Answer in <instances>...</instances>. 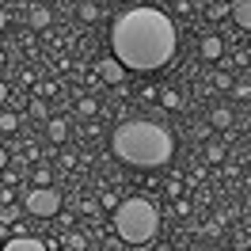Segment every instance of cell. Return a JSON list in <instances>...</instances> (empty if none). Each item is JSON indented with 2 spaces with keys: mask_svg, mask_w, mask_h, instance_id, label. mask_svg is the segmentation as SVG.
Listing matches in <instances>:
<instances>
[{
  "mask_svg": "<svg viewBox=\"0 0 251 251\" xmlns=\"http://www.w3.org/2000/svg\"><path fill=\"white\" fill-rule=\"evenodd\" d=\"M69 133H73V129H69V118H61V114H50L46 118V141L50 145H65Z\"/></svg>",
  "mask_w": 251,
  "mask_h": 251,
  "instance_id": "7",
  "label": "cell"
},
{
  "mask_svg": "<svg viewBox=\"0 0 251 251\" xmlns=\"http://www.w3.org/2000/svg\"><path fill=\"white\" fill-rule=\"evenodd\" d=\"M156 103H160L164 110H183V103H187V99L175 92V88H160V99H156Z\"/></svg>",
  "mask_w": 251,
  "mask_h": 251,
  "instance_id": "12",
  "label": "cell"
},
{
  "mask_svg": "<svg viewBox=\"0 0 251 251\" xmlns=\"http://www.w3.org/2000/svg\"><path fill=\"white\" fill-rule=\"evenodd\" d=\"M53 221L61 225V232H65V228H73V221H76V217H73V213H65V217H61V213H57V217H53Z\"/></svg>",
  "mask_w": 251,
  "mask_h": 251,
  "instance_id": "29",
  "label": "cell"
},
{
  "mask_svg": "<svg viewBox=\"0 0 251 251\" xmlns=\"http://www.w3.org/2000/svg\"><path fill=\"white\" fill-rule=\"evenodd\" d=\"M244 209H248V213H251V194H248V202H244Z\"/></svg>",
  "mask_w": 251,
  "mask_h": 251,
  "instance_id": "33",
  "label": "cell"
},
{
  "mask_svg": "<svg viewBox=\"0 0 251 251\" xmlns=\"http://www.w3.org/2000/svg\"><path fill=\"white\" fill-rule=\"evenodd\" d=\"M12 183H19V172L16 168H4L0 172V187H12Z\"/></svg>",
  "mask_w": 251,
  "mask_h": 251,
  "instance_id": "23",
  "label": "cell"
},
{
  "mask_svg": "<svg viewBox=\"0 0 251 251\" xmlns=\"http://www.w3.org/2000/svg\"><path fill=\"white\" fill-rule=\"evenodd\" d=\"M99 16H103V4H95V0H84V4H76V19H80V23H95Z\"/></svg>",
  "mask_w": 251,
  "mask_h": 251,
  "instance_id": "11",
  "label": "cell"
},
{
  "mask_svg": "<svg viewBox=\"0 0 251 251\" xmlns=\"http://www.w3.org/2000/svg\"><path fill=\"white\" fill-rule=\"evenodd\" d=\"M205 160H209V164H221V160H225V145L221 141H205Z\"/></svg>",
  "mask_w": 251,
  "mask_h": 251,
  "instance_id": "18",
  "label": "cell"
},
{
  "mask_svg": "<svg viewBox=\"0 0 251 251\" xmlns=\"http://www.w3.org/2000/svg\"><path fill=\"white\" fill-rule=\"evenodd\" d=\"M8 99H12V92H8V84H4V80H0V110L8 107Z\"/></svg>",
  "mask_w": 251,
  "mask_h": 251,
  "instance_id": "30",
  "label": "cell"
},
{
  "mask_svg": "<svg viewBox=\"0 0 251 251\" xmlns=\"http://www.w3.org/2000/svg\"><path fill=\"white\" fill-rule=\"evenodd\" d=\"M19 213H23V205H16V202H12V205H0V221H4V225H16Z\"/></svg>",
  "mask_w": 251,
  "mask_h": 251,
  "instance_id": "19",
  "label": "cell"
},
{
  "mask_svg": "<svg viewBox=\"0 0 251 251\" xmlns=\"http://www.w3.org/2000/svg\"><path fill=\"white\" fill-rule=\"evenodd\" d=\"M198 53H202L205 61H221V57H225V42H221V34H205L202 42H198Z\"/></svg>",
  "mask_w": 251,
  "mask_h": 251,
  "instance_id": "9",
  "label": "cell"
},
{
  "mask_svg": "<svg viewBox=\"0 0 251 251\" xmlns=\"http://www.w3.org/2000/svg\"><path fill=\"white\" fill-rule=\"evenodd\" d=\"M4 27H8V12L0 8V31H4Z\"/></svg>",
  "mask_w": 251,
  "mask_h": 251,
  "instance_id": "32",
  "label": "cell"
},
{
  "mask_svg": "<svg viewBox=\"0 0 251 251\" xmlns=\"http://www.w3.org/2000/svg\"><path fill=\"white\" fill-rule=\"evenodd\" d=\"M31 114H34V118H50V103H46V99H34V95H31Z\"/></svg>",
  "mask_w": 251,
  "mask_h": 251,
  "instance_id": "22",
  "label": "cell"
},
{
  "mask_svg": "<svg viewBox=\"0 0 251 251\" xmlns=\"http://www.w3.org/2000/svg\"><path fill=\"white\" fill-rule=\"evenodd\" d=\"M228 12H232V0H213V4L205 8V16H209V19H225Z\"/></svg>",
  "mask_w": 251,
  "mask_h": 251,
  "instance_id": "16",
  "label": "cell"
},
{
  "mask_svg": "<svg viewBox=\"0 0 251 251\" xmlns=\"http://www.w3.org/2000/svg\"><path fill=\"white\" fill-rule=\"evenodd\" d=\"M232 23L240 27V31H251V0H232Z\"/></svg>",
  "mask_w": 251,
  "mask_h": 251,
  "instance_id": "10",
  "label": "cell"
},
{
  "mask_svg": "<svg viewBox=\"0 0 251 251\" xmlns=\"http://www.w3.org/2000/svg\"><path fill=\"white\" fill-rule=\"evenodd\" d=\"M76 114H80V118L99 114V99H95V95H80V99H76Z\"/></svg>",
  "mask_w": 251,
  "mask_h": 251,
  "instance_id": "13",
  "label": "cell"
},
{
  "mask_svg": "<svg viewBox=\"0 0 251 251\" xmlns=\"http://www.w3.org/2000/svg\"><path fill=\"white\" fill-rule=\"evenodd\" d=\"M50 183H53L50 168H34V172H31V187H50Z\"/></svg>",
  "mask_w": 251,
  "mask_h": 251,
  "instance_id": "20",
  "label": "cell"
},
{
  "mask_svg": "<svg viewBox=\"0 0 251 251\" xmlns=\"http://www.w3.org/2000/svg\"><path fill=\"white\" fill-rule=\"evenodd\" d=\"M16 202V190L12 187H0V205H12Z\"/></svg>",
  "mask_w": 251,
  "mask_h": 251,
  "instance_id": "24",
  "label": "cell"
},
{
  "mask_svg": "<svg viewBox=\"0 0 251 251\" xmlns=\"http://www.w3.org/2000/svg\"><path fill=\"white\" fill-rule=\"evenodd\" d=\"M156 251H175V248H156Z\"/></svg>",
  "mask_w": 251,
  "mask_h": 251,
  "instance_id": "34",
  "label": "cell"
},
{
  "mask_svg": "<svg viewBox=\"0 0 251 251\" xmlns=\"http://www.w3.org/2000/svg\"><path fill=\"white\" fill-rule=\"evenodd\" d=\"M16 129H19V114L4 107L0 110V133H16Z\"/></svg>",
  "mask_w": 251,
  "mask_h": 251,
  "instance_id": "15",
  "label": "cell"
},
{
  "mask_svg": "<svg viewBox=\"0 0 251 251\" xmlns=\"http://www.w3.org/2000/svg\"><path fill=\"white\" fill-rule=\"evenodd\" d=\"M8 160H12V152H8V149H4V145H0V172H4V168H8Z\"/></svg>",
  "mask_w": 251,
  "mask_h": 251,
  "instance_id": "31",
  "label": "cell"
},
{
  "mask_svg": "<svg viewBox=\"0 0 251 251\" xmlns=\"http://www.w3.org/2000/svg\"><path fill=\"white\" fill-rule=\"evenodd\" d=\"M110 152L129 164V168H141V172H152V168H168L175 156V137L168 126L152 122V118H133V122L114 126L110 133Z\"/></svg>",
  "mask_w": 251,
  "mask_h": 251,
  "instance_id": "2",
  "label": "cell"
},
{
  "mask_svg": "<svg viewBox=\"0 0 251 251\" xmlns=\"http://www.w3.org/2000/svg\"><path fill=\"white\" fill-rule=\"evenodd\" d=\"M0 248H4V240H0Z\"/></svg>",
  "mask_w": 251,
  "mask_h": 251,
  "instance_id": "35",
  "label": "cell"
},
{
  "mask_svg": "<svg viewBox=\"0 0 251 251\" xmlns=\"http://www.w3.org/2000/svg\"><path fill=\"white\" fill-rule=\"evenodd\" d=\"M50 23H53V12H50L46 4H31L27 8V27L31 31H46Z\"/></svg>",
  "mask_w": 251,
  "mask_h": 251,
  "instance_id": "8",
  "label": "cell"
},
{
  "mask_svg": "<svg viewBox=\"0 0 251 251\" xmlns=\"http://www.w3.org/2000/svg\"><path fill=\"white\" fill-rule=\"evenodd\" d=\"M232 95H236V99H248V95H251V84H232Z\"/></svg>",
  "mask_w": 251,
  "mask_h": 251,
  "instance_id": "26",
  "label": "cell"
},
{
  "mask_svg": "<svg viewBox=\"0 0 251 251\" xmlns=\"http://www.w3.org/2000/svg\"><path fill=\"white\" fill-rule=\"evenodd\" d=\"M209 126L228 129V126H232V110H228V107H213V110H209Z\"/></svg>",
  "mask_w": 251,
  "mask_h": 251,
  "instance_id": "14",
  "label": "cell"
},
{
  "mask_svg": "<svg viewBox=\"0 0 251 251\" xmlns=\"http://www.w3.org/2000/svg\"><path fill=\"white\" fill-rule=\"evenodd\" d=\"M95 73H99V80H103V84L118 88V84L126 80V65L118 61L114 53H110V57H103V61H95Z\"/></svg>",
  "mask_w": 251,
  "mask_h": 251,
  "instance_id": "5",
  "label": "cell"
},
{
  "mask_svg": "<svg viewBox=\"0 0 251 251\" xmlns=\"http://www.w3.org/2000/svg\"><path fill=\"white\" fill-rule=\"evenodd\" d=\"M0 251H50V244L38 240V236H31V232H16L12 240H4Z\"/></svg>",
  "mask_w": 251,
  "mask_h": 251,
  "instance_id": "6",
  "label": "cell"
},
{
  "mask_svg": "<svg viewBox=\"0 0 251 251\" xmlns=\"http://www.w3.org/2000/svg\"><path fill=\"white\" fill-rule=\"evenodd\" d=\"M114 232L118 240L126 244H149V240H156V228H160V209L152 198H145V194H129L122 202L114 205Z\"/></svg>",
  "mask_w": 251,
  "mask_h": 251,
  "instance_id": "3",
  "label": "cell"
},
{
  "mask_svg": "<svg viewBox=\"0 0 251 251\" xmlns=\"http://www.w3.org/2000/svg\"><path fill=\"white\" fill-rule=\"evenodd\" d=\"M175 213H179V217H190V202H183V198H175Z\"/></svg>",
  "mask_w": 251,
  "mask_h": 251,
  "instance_id": "27",
  "label": "cell"
},
{
  "mask_svg": "<svg viewBox=\"0 0 251 251\" xmlns=\"http://www.w3.org/2000/svg\"><path fill=\"white\" fill-rule=\"evenodd\" d=\"M65 244H69V251H84V248H88V236H84V232H69Z\"/></svg>",
  "mask_w": 251,
  "mask_h": 251,
  "instance_id": "21",
  "label": "cell"
},
{
  "mask_svg": "<svg viewBox=\"0 0 251 251\" xmlns=\"http://www.w3.org/2000/svg\"><path fill=\"white\" fill-rule=\"evenodd\" d=\"M23 213L27 217H38V221H53L61 213V194L53 187H27L23 190Z\"/></svg>",
  "mask_w": 251,
  "mask_h": 251,
  "instance_id": "4",
  "label": "cell"
},
{
  "mask_svg": "<svg viewBox=\"0 0 251 251\" xmlns=\"http://www.w3.org/2000/svg\"><path fill=\"white\" fill-rule=\"evenodd\" d=\"M141 99H149V103H156V99H160V92L152 88V84H145V88H141Z\"/></svg>",
  "mask_w": 251,
  "mask_h": 251,
  "instance_id": "25",
  "label": "cell"
},
{
  "mask_svg": "<svg viewBox=\"0 0 251 251\" xmlns=\"http://www.w3.org/2000/svg\"><path fill=\"white\" fill-rule=\"evenodd\" d=\"M232 73H228V69H217V73H213V88H217V92H232Z\"/></svg>",
  "mask_w": 251,
  "mask_h": 251,
  "instance_id": "17",
  "label": "cell"
},
{
  "mask_svg": "<svg viewBox=\"0 0 251 251\" xmlns=\"http://www.w3.org/2000/svg\"><path fill=\"white\" fill-rule=\"evenodd\" d=\"M110 50L133 73H160L179 50V31L168 12L152 4H133L110 23Z\"/></svg>",
  "mask_w": 251,
  "mask_h": 251,
  "instance_id": "1",
  "label": "cell"
},
{
  "mask_svg": "<svg viewBox=\"0 0 251 251\" xmlns=\"http://www.w3.org/2000/svg\"><path fill=\"white\" fill-rule=\"evenodd\" d=\"M118 202H122V198H118V194H110V190H107V194H103V205H107L110 213H114V205H118Z\"/></svg>",
  "mask_w": 251,
  "mask_h": 251,
  "instance_id": "28",
  "label": "cell"
}]
</instances>
